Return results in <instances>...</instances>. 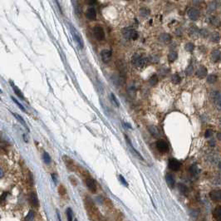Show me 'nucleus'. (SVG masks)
Returning a JSON list of instances; mask_svg holds the SVG:
<instances>
[{
	"instance_id": "a19ab883",
	"label": "nucleus",
	"mask_w": 221,
	"mask_h": 221,
	"mask_svg": "<svg viewBox=\"0 0 221 221\" xmlns=\"http://www.w3.org/2000/svg\"><path fill=\"white\" fill-rule=\"evenodd\" d=\"M211 135H212V131H211L210 130H207L206 132H205V137L208 138V137H210Z\"/></svg>"
},
{
	"instance_id": "39448f33",
	"label": "nucleus",
	"mask_w": 221,
	"mask_h": 221,
	"mask_svg": "<svg viewBox=\"0 0 221 221\" xmlns=\"http://www.w3.org/2000/svg\"><path fill=\"white\" fill-rule=\"evenodd\" d=\"M86 185L88 189L92 192V193H96V184L95 182L94 179L92 178L91 176H88L86 179Z\"/></svg>"
},
{
	"instance_id": "4be33fe9",
	"label": "nucleus",
	"mask_w": 221,
	"mask_h": 221,
	"mask_svg": "<svg viewBox=\"0 0 221 221\" xmlns=\"http://www.w3.org/2000/svg\"><path fill=\"white\" fill-rule=\"evenodd\" d=\"M67 221H72L73 220V212L71 208H67Z\"/></svg>"
},
{
	"instance_id": "6e6552de",
	"label": "nucleus",
	"mask_w": 221,
	"mask_h": 221,
	"mask_svg": "<svg viewBox=\"0 0 221 221\" xmlns=\"http://www.w3.org/2000/svg\"><path fill=\"white\" fill-rule=\"evenodd\" d=\"M188 16L192 21H196L199 18V11L197 8H191L188 10Z\"/></svg>"
},
{
	"instance_id": "393cba45",
	"label": "nucleus",
	"mask_w": 221,
	"mask_h": 221,
	"mask_svg": "<svg viewBox=\"0 0 221 221\" xmlns=\"http://www.w3.org/2000/svg\"><path fill=\"white\" fill-rule=\"evenodd\" d=\"M177 58V53L176 52H170L168 55V59L170 62H174Z\"/></svg>"
},
{
	"instance_id": "473e14b6",
	"label": "nucleus",
	"mask_w": 221,
	"mask_h": 221,
	"mask_svg": "<svg viewBox=\"0 0 221 221\" xmlns=\"http://www.w3.org/2000/svg\"><path fill=\"white\" fill-rule=\"evenodd\" d=\"M33 218H34V213H33V211L30 210V211L28 212V214H27V216H26V218H25V220L31 221L33 220Z\"/></svg>"
},
{
	"instance_id": "c85d7f7f",
	"label": "nucleus",
	"mask_w": 221,
	"mask_h": 221,
	"mask_svg": "<svg viewBox=\"0 0 221 221\" xmlns=\"http://www.w3.org/2000/svg\"><path fill=\"white\" fill-rule=\"evenodd\" d=\"M171 80H172V82H173L175 84H178V83H180V82H181V78L180 77V76H179L178 74H175V75H173V77H172Z\"/></svg>"
},
{
	"instance_id": "ea45409f",
	"label": "nucleus",
	"mask_w": 221,
	"mask_h": 221,
	"mask_svg": "<svg viewBox=\"0 0 221 221\" xmlns=\"http://www.w3.org/2000/svg\"><path fill=\"white\" fill-rule=\"evenodd\" d=\"M75 10H76V13H77V14L78 16L81 15V13H82V10H81V8H80V6H76L75 7Z\"/></svg>"
},
{
	"instance_id": "5701e85b",
	"label": "nucleus",
	"mask_w": 221,
	"mask_h": 221,
	"mask_svg": "<svg viewBox=\"0 0 221 221\" xmlns=\"http://www.w3.org/2000/svg\"><path fill=\"white\" fill-rule=\"evenodd\" d=\"M149 131H150V132L151 133L152 135H154V136H158V135H159L158 129L156 127V126H149Z\"/></svg>"
},
{
	"instance_id": "72a5a7b5",
	"label": "nucleus",
	"mask_w": 221,
	"mask_h": 221,
	"mask_svg": "<svg viewBox=\"0 0 221 221\" xmlns=\"http://www.w3.org/2000/svg\"><path fill=\"white\" fill-rule=\"evenodd\" d=\"M190 172L191 174L193 175H196L199 173V169L197 168V166H192L190 167Z\"/></svg>"
},
{
	"instance_id": "4468645a",
	"label": "nucleus",
	"mask_w": 221,
	"mask_h": 221,
	"mask_svg": "<svg viewBox=\"0 0 221 221\" xmlns=\"http://www.w3.org/2000/svg\"><path fill=\"white\" fill-rule=\"evenodd\" d=\"M211 59L213 62H219L220 60V49H215L211 53Z\"/></svg>"
},
{
	"instance_id": "b1692460",
	"label": "nucleus",
	"mask_w": 221,
	"mask_h": 221,
	"mask_svg": "<svg viewBox=\"0 0 221 221\" xmlns=\"http://www.w3.org/2000/svg\"><path fill=\"white\" fill-rule=\"evenodd\" d=\"M13 89L14 92L17 94L18 96H19L20 98H22L23 100H24V95H23V93H22V92H21L18 87H16L15 85H13Z\"/></svg>"
},
{
	"instance_id": "2eb2a0df",
	"label": "nucleus",
	"mask_w": 221,
	"mask_h": 221,
	"mask_svg": "<svg viewBox=\"0 0 221 221\" xmlns=\"http://www.w3.org/2000/svg\"><path fill=\"white\" fill-rule=\"evenodd\" d=\"M214 218L217 221H221V206H217L213 212Z\"/></svg>"
},
{
	"instance_id": "58836bf2",
	"label": "nucleus",
	"mask_w": 221,
	"mask_h": 221,
	"mask_svg": "<svg viewBox=\"0 0 221 221\" xmlns=\"http://www.w3.org/2000/svg\"><path fill=\"white\" fill-rule=\"evenodd\" d=\"M192 72H193V67H192V66H189V67H187V69H186V73H187L188 75H190Z\"/></svg>"
},
{
	"instance_id": "9b49d317",
	"label": "nucleus",
	"mask_w": 221,
	"mask_h": 221,
	"mask_svg": "<svg viewBox=\"0 0 221 221\" xmlns=\"http://www.w3.org/2000/svg\"><path fill=\"white\" fill-rule=\"evenodd\" d=\"M166 181L167 185L169 187H170L171 189H173L175 185V177L171 174H167L166 175Z\"/></svg>"
},
{
	"instance_id": "f03ea898",
	"label": "nucleus",
	"mask_w": 221,
	"mask_h": 221,
	"mask_svg": "<svg viewBox=\"0 0 221 221\" xmlns=\"http://www.w3.org/2000/svg\"><path fill=\"white\" fill-rule=\"evenodd\" d=\"M122 33H123V36H124L127 40H135L137 38V37H138L137 32H136L135 30H134L133 28H124Z\"/></svg>"
},
{
	"instance_id": "c756f323",
	"label": "nucleus",
	"mask_w": 221,
	"mask_h": 221,
	"mask_svg": "<svg viewBox=\"0 0 221 221\" xmlns=\"http://www.w3.org/2000/svg\"><path fill=\"white\" fill-rule=\"evenodd\" d=\"M185 49H186V51L191 53V52H193L194 49H195V45H194L192 42H188V43H186V45H185Z\"/></svg>"
},
{
	"instance_id": "423d86ee",
	"label": "nucleus",
	"mask_w": 221,
	"mask_h": 221,
	"mask_svg": "<svg viewBox=\"0 0 221 221\" xmlns=\"http://www.w3.org/2000/svg\"><path fill=\"white\" fill-rule=\"evenodd\" d=\"M156 148L160 152L165 153V152H167L169 150V146L164 140H159L156 142Z\"/></svg>"
},
{
	"instance_id": "a18cd8bd",
	"label": "nucleus",
	"mask_w": 221,
	"mask_h": 221,
	"mask_svg": "<svg viewBox=\"0 0 221 221\" xmlns=\"http://www.w3.org/2000/svg\"><path fill=\"white\" fill-rule=\"evenodd\" d=\"M0 92H2V91H1V90H0Z\"/></svg>"
},
{
	"instance_id": "7c9ffc66",
	"label": "nucleus",
	"mask_w": 221,
	"mask_h": 221,
	"mask_svg": "<svg viewBox=\"0 0 221 221\" xmlns=\"http://www.w3.org/2000/svg\"><path fill=\"white\" fill-rule=\"evenodd\" d=\"M13 115H14V117H15L18 120V121H20V122H21V123H22V124H23V125H24V126H25V127H26L27 129H28V126H27V125H26V122L24 121V118H23V117H22L21 116H19L18 114H16V113H13Z\"/></svg>"
},
{
	"instance_id": "20e7f679",
	"label": "nucleus",
	"mask_w": 221,
	"mask_h": 221,
	"mask_svg": "<svg viewBox=\"0 0 221 221\" xmlns=\"http://www.w3.org/2000/svg\"><path fill=\"white\" fill-rule=\"evenodd\" d=\"M168 166H169V168H170L171 170H173V171H177V170H179L181 169V163L179 160H177L172 158V159H170V160H169Z\"/></svg>"
},
{
	"instance_id": "cd10ccee",
	"label": "nucleus",
	"mask_w": 221,
	"mask_h": 221,
	"mask_svg": "<svg viewBox=\"0 0 221 221\" xmlns=\"http://www.w3.org/2000/svg\"><path fill=\"white\" fill-rule=\"evenodd\" d=\"M110 99H111V102H113V104H114L117 107H119V106H120V103H119L117 99V97L115 96V95L113 94V93L110 94Z\"/></svg>"
},
{
	"instance_id": "7ed1b4c3",
	"label": "nucleus",
	"mask_w": 221,
	"mask_h": 221,
	"mask_svg": "<svg viewBox=\"0 0 221 221\" xmlns=\"http://www.w3.org/2000/svg\"><path fill=\"white\" fill-rule=\"evenodd\" d=\"M93 33H94L95 38L98 41H103L105 39V32L102 27L96 25L93 28Z\"/></svg>"
},
{
	"instance_id": "f704fd0d",
	"label": "nucleus",
	"mask_w": 221,
	"mask_h": 221,
	"mask_svg": "<svg viewBox=\"0 0 221 221\" xmlns=\"http://www.w3.org/2000/svg\"><path fill=\"white\" fill-rule=\"evenodd\" d=\"M211 24H213L214 26H215V27H219L220 26V20L218 18H214L211 20Z\"/></svg>"
},
{
	"instance_id": "f257e3e1",
	"label": "nucleus",
	"mask_w": 221,
	"mask_h": 221,
	"mask_svg": "<svg viewBox=\"0 0 221 221\" xmlns=\"http://www.w3.org/2000/svg\"><path fill=\"white\" fill-rule=\"evenodd\" d=\"M131 63L134 65L135 67H143L146 65L147 63V59L143 57L140 54H135L132 58H131Z\"/></svg>"
},
{
	"instance_id": "9d476101",
	"label": "nucleus",
	"mask_w": 221,
	"mask_h": 221,
	"mask_svg": "<svg viewBox=\"0 0 221 221\" xmlns=\"http://www.w3.org/2000/svg\"><path fill=\"white\" fill-rule=\"evenodd\" d=\"M85 14H86L87 19H89V20H95L96 18V11L94 8H87Z\"/></svg>"
},
{
	"instance_id": "a878e982",
	"label": "nucleus",
	"mask_w": 221,
	"mask_h": 221,
	"mask_svg": "<svg viewBox=\"0 0 221 221\" xmlns=\"http://www.w3.org/2000/svg\"><path fill=\"white\" fill-rule=\"evenodd\" d=\"M210 39L212 42H219L220 41V35L218 32H213L210 35Z\"/></svg>"
},
{
	"instance_id": "f8f14e48",
	"label": "nucleus",
	"mask_w": 221,
	"mask_h": 221,
	"mask_svg": "<svg viewBox=\"0 0 221 221\" xmlns=\"http://www.w3.org/2000/svg\"><path fill=\"white\" fill-rule=\"evenodd\" d=\"M29 200L31 202L32 205L35 206V207H38L39 206V201H38V196L37 195L34 193V192H32L29 195Z\"/></svg>"
},
{
	"instance_id": "aec40b11",
	"label": "nucleus",
	"mask_w": 221,
	"mask_h": 221,
	"mask_svg": "<svg viewBox=\"0 0 221 221\" xmlns=\"http://www.w3.org/2000/svg\"><path fill=\"white\" fill-rule=\"evenodd\" d=\"M217 82V76L214 74L209 75V77H207V82H209L210 84H214Z\"/></svg>"
},
{
	"instance_id": "a211bd4d",
	"label": "nucleus",
	"mask_w": 221,
	"mask_h": 221,
	"mask_svg": "<svg viewBox=\"0 0 221 221\" xmlns=\"http://www.w3.org/2000/svg\"><path fill=\"white\" fill-rule=\"evenodd\" d=\"M160 39L161 42H170V40H171V36L170 35V34H168V33H162V34H160Z\"/></svg>"
},
{
	"instance_id": "79ce46f5",
	"label": "nucleus",
	"mask_w": 221,
	"mask_h": 221,
	"mask_svg": "<svg viewBox=\"0 0 221 221\" xmlns=\"http://www.w3.org/2000/svg\"><path fill=\"white\" fill-rule=\"evenodd\" d=\"M0 147L1 148H6L7 147V143L6 142L0 141Z\"/></svg>"
},
{
	"instance_id": "4c0bfd02",
	"label": "nucleus",
	"mask_w": 221,
	"mask_h": 221,
	"mask_svg": "<svg viewBox=\"0 0 221 221\" xmlns=\"http://www.w3.org/2000/svg\"><path fill=\"white\" fill-rule=\"evenodd\" d=\"M149 14V11L146 8H141V16H147Z\"/></svg>"
},
{
	"instance_id": "bb28decb",
	"label": "nucleus",
	"mask_w": 221,
	"mask_h": 221,
	"mask_svg": "<svg viewBox=\"0 0 221 221\" xmlns=\"http://www.w3.org/2000/svg\"><path fill=\"white\" fill-rule=\"evenodd\" d=\"M42 158H43V160L46 164H50L51 162V157L49 156V154L47 152H43V155H42Z\"/></svg>"
},
{
	"instance_id": "e433bc0d",
	"label": "nucleus",
	"mask_w": 221,
	"mask_h": 221,
	"mask_svg": "<svg viewBox=\"0 0 221 221\" xmlns=\"http://www.w3.org/2000/svg\"><path fill=\"white\" fill-rule=\"evenodd\" d=\"M11 98H12V100H13V102H15L16 104H17V105H18V107H19V108H20V109H21V110H24V111H25V108H24V106H23V105H22V104H20V103L18 102V101H17V100H16L15 98H13V96H12V97H11Z\"/></svg>"
},
{
	"instance_id": "dca6fc26",
	"label": "nucleus",
	"mask_w": 221,
	"mask_h": 221,
	"mask_svg": "<svg viewBox=\"0 0 221 221\" xmlns=\"http://www.w3.org/2000/svg\"><path fill=\"white\" fill-rule=\"evenodd\" d=\"M213 99L218 108H220V92H214L213 93Z\"/></svg>"
},
{
	"instance_id": "c03bdc74",
	"label": "nucleus",
	"mask_w": 221,
	"mask_h": 221,
	"mask_svg": "<svg viewBox=\"0 0 221 221\" xmlns=\"http://www.w3.org/2000/svg\"><path fill=\"white\" fill-rule=\"evenodd\" d=\"M52 177H53V179L54 182L57 183V177H55V175H54V174H53V175H52Z\"/></svg>"
},
{
	"instance_id": "c9c22d12",
	"label": "nucleus",
	"mask_w": 221,
	"mask_h": 221,
	"mask_svg": "<svg viewBox=\"0 0 221 221\" xmlns=\"http://www.w3.org/2000/svg\"><path fill=\"white\" fill-rule=\"evenodd\" d=\"M119 179H120V181H121V183L123 185H125V186H126V187L128 186V183L126 182V181L125 180V178H124L122 175H120V176H119Z\"/></svg>"
},
{
	"instance_id": "f3484780",
	"label": "nucleus",
	"mask_w": 221,
	"mask_h": 221,
	"mask_svg": "<svg viewBox=\"0 0 221 221\" xmlns=\"http://www.w3.org/2000/svg\"><path fill=\"white\" fill-rule=\"evenodd\" d=\"M72 34H73V37H74L75 41L77 42L79 47H80V48H82V47H83V42H82V40L81 38V37L77 34V32H75L74 30H73V33H72Z\"/></svg>"
},
{
	"instance_id": "412c9836",
	"label": "nucleus",
	"mask_w": 221,
	"mask_h": 221,
	"mask_svg": "<svg viewBox=\"0 0 221 221\" xmlns=\"http://www.w3.org/2000/svg\"><path fill=\"white\" fill-rule=\"evenodd\" d=\"M178 188H179V190L181 191V193L184 194V195H187V193H188V191H189L187 186H185V185H182V184H179Z\"/></svg>"
},
{
	"instance_id": "0eeeda50",
	"label": "nucleus",
	"mask_w": 221,
	"mask_h": 221,
	"mask_svg": "<svg viewBox=\"0 0 221 221\" xmlns=\"http://www.w3.org/2000/svg\"><path fill=\"white\" fill-rule=\"evenodd\" d=\"M111 57H112V53H111V51L110 50H108V49H104L101 52V57H102V60L105 63H109L111 59Z\"/></svg>"
},
{
	"instance_id": "6ab92c4d",
	"label": "nucleus",
	"mask_w": 221,
	"mask_h": 221,
	"mask_svg": "<svg viewBox=\"0 0 221 221\" xmlns=\"http://www.w3.org/2000/svg\"><path fill=\"white\" fill-rule=\"evenodd\" d=\"M126 141H127V143H128V145H130V146H131V149H132V150H133V151H134L135 154H136V156H138V157L140 158V159H141V160H144V158L142 157L141 155V154H140V153H139V152H138V151H137V150H135V149L134 147H133V146H132V145H131V141H129V139H128V137H127V136H126Z\"/></svg>"
},
{
	"instance_id": "1a4fd4ad",
	"label": "nucleus",
	"mask_w": 221,
	"mask_h": 221,
	"mask_svg": "<svg viewBox=\"0 0 221 221\" xmlns=\"http://www.w3.org/2000/svg\"><path fill=\"white\" fill-rule=\"evenodd\" d=\"M210 199L214 200V201H216V202H219L221 200V191L220 189H214L212 190L210 193Z\"/></svg>"
},
{
	"instance_id": "37998d69",
	"label": "nucleus",
	"mask_w": 221,
	"mask_h": 221,
	"mask_svg": "<svg viewBox=\"0 0 221 221\" xmlns=\"http://www.w3.org/2000/svg\"><path fill=\"white\" fill-rule=\"evenodd\" d=\"M3 175H4V172H3V170L0 168V179H1V178H3Z\"/></svg>"
},
{
	"instance_id": "ddd939ff",
	"label": "nucleus",
	"mask_w": 221,
	"mask_h": 221,
	"mask_svg": "<svg viewBox=\"0 0 221 221\" xmlns=\"http://www.w3.org/2000/svg\"><path fill=\"white\" fill-rule=\"evenodd\" d=\"M207 69H206V67H205L204 66H201V67H199V68L197 69V71L195 72V74H196V76H197L198 77H199V78H203V77H205V76L207 75Z\"/></svg>"
},
{
	"instance_id": "2f4dec72",
	"label": "nucleus",
	"mask_w": 221,
	"mask_h": 221,
	"mask_svg": "<svg viewBox=\"0 0 221 221\" xmlns=\"http://www.w3.org/2000/svg\"><path fill=\"white\" fill-rule=\"evenodd\" d=\"M157 77L156 75H153L150 78V80H149V82H150V84L151 86H155L157 83Z\"/></svg>"
}]
</instances>
